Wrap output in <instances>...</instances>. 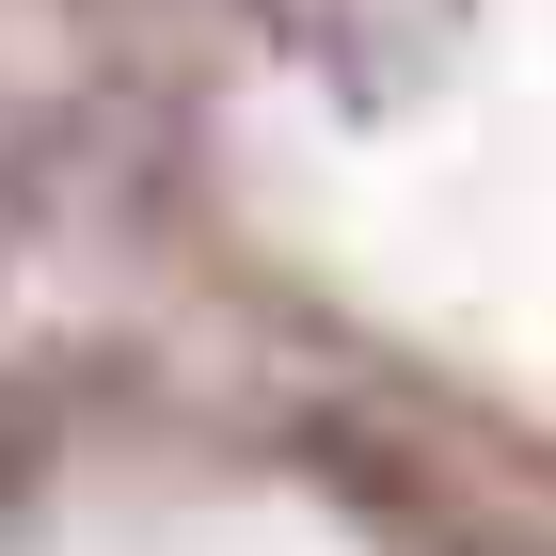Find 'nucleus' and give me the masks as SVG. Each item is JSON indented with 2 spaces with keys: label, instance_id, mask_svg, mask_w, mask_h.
Listing matches in <instances>:
<instances>
[]
</instances>
